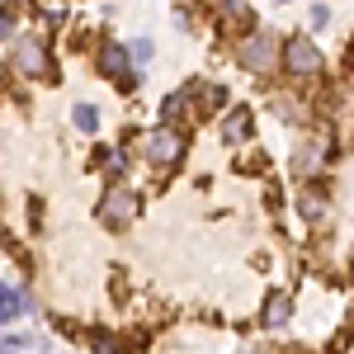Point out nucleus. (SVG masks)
Returning <instances> with one entry per match:
<instances>
[{"mask_svg": "<svg viewBox=\"0 0 354 354\" xmlns=\"http://www.w3.org/2000/svg\"><path fill=\"white\" fill-rule=\"evenodd\" d=\"M279 33L274 28H245L241 38H236V66L250 71V76H270L279 71Z\"/></svg>", "mask_w": 354, "mask_h": 354, "instance_id": "nucleus-1", "label": "nucleus"}, {"mask_svg": "<svg viewBox=\"0 0 354 354\" xmlns=\"http://www.w3.org/2000/svg\"><path fill=\"white\" fill-rule=\"evenodd\" d=\"M279 66H283L288 76H298V81H312V76L326 71V53L317 48L312 33H293V38L279 43Z\"/></svg>", "mask_w": 354, "mask_h": 354, "instance_id": "nucleus-2", "label": "nucleus"}, {"mask_svg": "<svg viewBox=\"0 0 354 354\" xmlns=\"http://www.w3.org/2000/svg\"><path fill=\"white\" fill-rule=\"evenodd\" d=\"M137 213H142V194L137 189H128V185H109V189H104V198H100V222H104V227L123 232Z\"/></svg>", "mask_w": 354, "mask_h": 354, "instance_id": "nucleus-3", "label": "nucleus"}, {"mask_svg": "<svg viewBox=\"0 0 354 354\" xmlns=\"http://www.w3.org/2000/svg\"><path fill=\"white\" fill-rule=\"evenodd\" d=\"M142 156L151 165H175L185 156V128H151V133L142 137Z\"/></svg>", "mask_w": 354, "mask_h": 354, "instance_id": "nucleus-4", "label": "nucleus"}, {"mask_svg": "<svg viewBox=\"0 0 354 354\" xmlns=\"http://www.w3.org/2000/svg\"><path fill=\"white\" fill-rule=\"evenodd\" d=\"M330 137H307L298 151L288 156V175H298V180H317V170H326V161H330Z\"/></svg>", "mask_w": 354, "mask_h": 354, "instance_id": "nucleus-5", "label": "nucleus"}, {"mask_svg": "<svg viewBox=\"0 0 354 354\" xmlns=\"http://www.w3.org/2000/svg\"><path fill=\"white\" fill-rule=\"evenodd\" d=\"M10 66H15L19 76H48V71H53V57H48V48H43L38 38H19Z\"/></svg>", "mask_w": 354, "mask_h": 354, "instance_id": "nucleus-6", "label": "nucleus"}, {"mask_svg": "<svg viewBox=\"0 0 354 354\" xmlns=\"http://www.w3.org/2000/svg\"><path fill=\"white\" fill-rule=\"evenodd\" d=\"M293 208H298V218L302 222H312V227H322V222L330 218V194H326V185H302L298 189V198H293Z\"/></svg>", "mask_w": 354, "mask_h": 354, "instance_id": "nucleus-7", "label": "nucleus"}, {"mask_svg": "<svg viewBox=\"0 0 354 354\" xmlns=\"http://www.w3.org/2000/svg\"><path fill=\"white\" fill-rule=\"evenodd\" d=\"M198 85H203V81H189V85L170 90V95L161 100V118H165V128H180V123H185V118L198 109V104H194V100H198Z\"/></svg>", "mask_w": 354, "mask_h": 354, "instance_id": "nucleus-8", "label": "nucleus"}, {"mask_svg": "<svg viewBox=\"0 0 354 354\" xmlns=\"http://www.w3.org/2000/svg\"><path fill=\"white\" fill-rule=\"evenodd\" d=\"M250 128H255V113H250V104H232V109L222 113V142L227 147H241L245 137H250Z\"/></svg>", "mask_w": 354, "mask_h": 354, "instance_id": "nucleus-9", "label": "nucleus"}, {"mask_svg": "<svg viewBox=\"0 0 354 354\" xmlns=\"http://www.w3.org/2000/svg\"><path fill=\"white\" fill-rule=\"evenodd\" d=\"M288 322H293V298H288V293H270L265 307H260V326L265 330H283Z\"/></svg>", "mask_w": 354, "mask_h": 354, "instance_id": "nucleus-10", "label": "nucleus"}, {"mask_svg": "<svg viewBox=\"0 0 354 354\" xmlns=\"http://www.w3.org/2000/svg\"><path fill=\"white\" fill-rule=\"evenodd\" d=\"M270 104H274V113H279L283 123H298V128H307V123H312V109H307V100H302V95H288V90H279Z\"/></svg>", "mask_w": 354, "mask_h": 354, "instance_id": "nucleus-11", "label": "nucleus"}, {"mask_svg": "<svg viewBox=\"0 0 354 354\" xmlns=\"http://www.w3.org/2000/svg\"><path fill=\"white\" fill-rule=\"evenodd\" d=\"M100 71H104L109 81H123V76L133 71V57H128V48H123V43H104V48H100Z\"/></svg>", "mask_w": 354, "mask_h": 354, "instance_id": "nucleus-12", "label": "nucleus"}, {"mask_svg": "<svg viewBox=\"0 0 354 354\" xmlns=\"http://www.w3.org/2000/svg\"><path fill=\"white\" fill-rule=\"evenodd\" d=\"M24 312H33V298L5 283V293H0V326H10V322H19Z\"/></svg>", "mask_w": 354, "mask_h": 354, "instance_id": "nucleus-13", "label": "nucleus"}, {"mask_svg": "<svg viewBox=\"0 0 354 354\" xmlns=\"http://www.w3.org/2000/svg\"><path fill=\"white\" fill-rule=\"evenodd\" d=\"M95 161L104 165V175H109V180H123V175H128V151H109V147H104Z\"/></svg>", "mask_w": 354, "mask_h": 354, "instance_id": "nucleus-14", "label": "nucleus"}, {"mask_svg": "<svg viewBox=\"0 0 354 354\" xmlns=\"http://www.w3.org/2000/svg\"><path fill=\"white\" fill-rule=\"evenodd\" d=\"M71 123H76L81 133H100V109H95V104H76V109H71Z\"/></svg>", "mask_w": 354, "mask_h": 354, "instance_id": "nucleus-15", "label": "nucleus"}, {"mask_svg": "<svg viewBox=\"0 0 354 354\" xmlns=\"http://www.w3.org/2000/svg\"><path fill=\"white\" fill-rule=\"evenodd\" d=\"M198 100H203V104H198V109H227V90H222V85H198Z\"/></svg>", "mask_w": 354, "mask_h": 354, "instance_id": "nucleus-16", "label": "nucleus"}, {"mask_svg": "<svg viewBox=\"0 0 354 354\" xmlns=\"http://www.w3.org/2000/svg\"><path fill=\"white\" fill-rule=\"evenodd\" d=\"M90 345H95V354H123V340H113V335H95Z\"/></svg>", "mask_w": 354, "mask_h": 354, "instance_id": "nucleus-17", "label": "nucleus"}, {"mask_svg": "<svg viewBox=\"0 0 354 354\" xmlns=\"http://www.w3.org/2000/svg\"><path fill=\"white\" fill-rule=\"evenodd\" d=\"M15 28H19V19H15V10L5 5V10H0V43H5V38H15Z\"/></svg>", "mask_w": 354, "mask_h": 354, "instance_id": "nucleus-18", "label": "nucleus"}, {"mask_svg": "<svg viewBox=\"0 0 354 354\" xmlns=\"http://www.w3.org/2000/svg\"><path fill=\"white\" fill-rule=\"evenodd\" d=\"M151 53H156V48H151V38H137L133 48H128V57H133V62H151Z\"/></svg>", "mask_w": 354, "mask_h": 354, "instance_id": "nucleus-19", "label": "nucleus"}, {"mask_svg": "<svg viewBox=\"0 0 354 354\" xmlns=\"http://www.w3.org/2000/svg\"><path fill=\"white\" fill-rule=\"evenodd\" d=\"M307 19H312V28H326L330 24V10H326V5H312V15H307Z\"/></svg>", "mask_w": 354, "mask_h": 354, "instance_id": "nucleus-20", "label": "nucleus"}, {"mask_svg": "<svg viewBox=\"0 0 354 354\" xmlns=\"http://www.w3.org/2000/svg\"><path fill=\"white\" fill-rule=\"evenodd\" d=\"M175 24H180V28H194V10H189V5H175Z\"/></svg>", "mask_w": 354, "mask_h": 354, "instance_id": "nucleus-21", "label": "nucleus"}, {"mask_svg": "<svg viewBox=\"0 0 354 354\" xmlns=\"http://www.w3.org/2000/svg\"><path fill=\"white\" fill-rule=\"evenodd\" d=\"M245 354H270V350H260V345H255V350H245Z\"/></svg>", "mask_w": 354, "mask_h": 354, "instance_id": "nucleus-22", "label": "nucleus"}, {"mask_svg": "<svg viewBox=\"0 0 354 354\" xmlns=\"http://www.w3.org/2000/svg\"><path fill=\"white\" fill-rule=\"evenodd\" d=\"M279 5H288V0H279Z\"/></svg>", "mask_w": 354, "mask_h": 354, "instance_id": "nucleus-23", "label": "nucleus"}, {"mask_svg": "<svg viewBox=\"0 0 354 354\" xmlns=\"http://www.w3.org/2000/svg\"><path fill=\"white\" fill-rule=\"evenodd\" d=\"M0 354H5V350H0Z\"/></svg>", "mask_w": 354, "mask_h": 354, "instance_id": "nucleus-24", "label": "nucleus"}]
</instances>
